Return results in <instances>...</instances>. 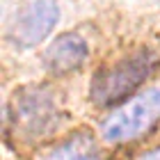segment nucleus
I'll return each instance as SVG.
<instances>
[{
  "label": "nucleus",
  "mask_w": 160,
  "mask_h": 160,
  "mask_svg": "<svg viewBox=\"0 0 160 160\" xmlns=\"http://www.w3.org/2000/svg\"><path fill=\"white\" fill-rule=\"evenodd\" d=\"M14 121L16 128L30 140L48 135L57 126L60 108H57L55 94L43 85L23 87L14 96Z\"/></svg>",
  "instance_id": "obj_3"
},
{
  "label": "nucleus",
  "mask_w": 160,
  "mask_h": 160,
  "mask_svg": "<svg viewBox=\"0 0 160 160\" xmlns=\"http://www.w3.org/2000/svg\"><path fill=\"white\" fill-rule=\"evenodd\" d=\"M137 160H160V149L149 151V153H144L142 158H137Z\"/></svg>",
  "instance_id": "obj_7"
},
{
  "label": "nucleus",
  "mask_w": 160,
  "mask_h": 160,
  "mask_svg": "<svg viewBox=\"0 0 160 160\" xmlns=\"http://www.w3.org/2000/svg\"><path fill=\"white\" fill-rule=\"evenodd\" d=\"M160 119V87L137 94L135 98L119 105L110 117L101 123V135L105 142L119 144L135 140L144 133H149Z\"/></svg>",
  "instance_id": "obj_2"
},
{
  "label": "nucleus",
  "mask_w": 160,
  "mask_h": 160,
  "mask_svg": "<svg viewBox=\"0 0 160 160\" xmlns=\"http://www.w3.org/2000/svg\"><path fill=\"white\" fill-rule=\"evenodd\" d=\"M57 21L60 7L55 0H32L16 12L7 32V41L21 50L34 48L55 30Z\"/></svg>",
  "instance_id": "obj_4"
},
{
  "label": "nucleus",
  "mask_w": 160,
  "mask_h": 160,
  "mask_svg": "<svg viewBox=\"0 0 160 160\" xmlns=\"http://www.w3.org/2000/svg\"><path fill=\"white\" fill-rule=\"evenodd\" d=\"M89 57V46L80 34L67 32L60 34L55 41L48 43L43 50V67L53 76H64L71 71H78Z\"/></svg>",
  "instance_id": "obj_5"
},
{
  "label": "nucleus",
  "mask_w": 160,
  "mask_h": 160,
  "mask_svg": "<svg viewBox=\"0 0 160 160\" xmlns=\"http://www.w3.org/2000/svg\"><path fill=\"white\" fill-rule=\"evenodd\" d=\"M158 64V55L151 48H137L117 62L105 64L94 76L89 85V96L96 105L110 108L126 101L144 80L153 73Z\"/></svg>",
  "instance_id": "obj_1"
},
{
  "label": "nucleus",
  "mask_w": 160,
  "mask_h": 160,
  "mask_svg": "<svg viewBox=\"0 0 160 160\" xmlns=\"http://www.w3.org/2000/svg\"><path fill=\"white\" fill-rule=\"evenodd\" d=\"M43 160H101V151L89 133H76L55 144Z\"/></svg>",
  "instance_id": "obj_6"
}]
</instances>
